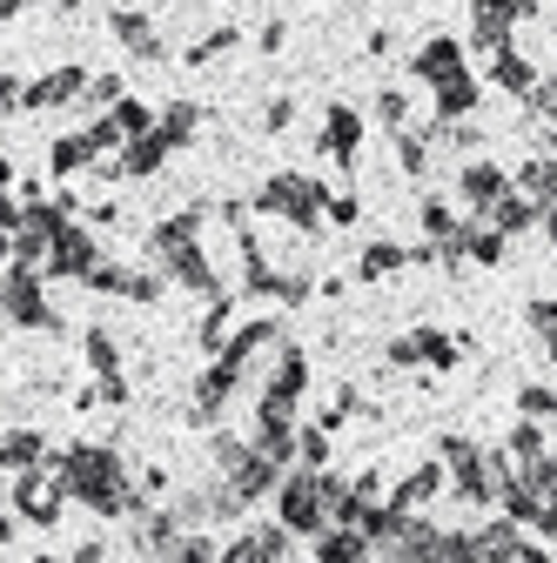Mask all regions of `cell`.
<instances>
[{
    "label": "cell",
    "mask_w": 557,
    "mask_h": 563,
    "mask_svg": "<svg viewBox=\"0 0 557 563\" xmlns=\"http://www.w3.org/2000/svg\"><path fill=\"white\" fill-rule=\"evenodd\" d=\"M0 108H14V88H8V81H0Z\"/></svg>",
    "instance_id": "cell-7"
},
{
    "label": "cell",
    "mask_w": 557,
    "mask_h": 563,
    "mask_svg": "<svg viewBox=\"0 0 557 563\" xmlns=\"http://www.w3.org/2000/svg\"><path fill=\"white\" fill-rule=\"evenodd\" d=\"M8 309H14L21 322H47V309H41V296H34V282H14V289H8Z\"/></svg>",
    "instance_id": "cell-5"
},
{
    "label": "cell",
    "mask_w": 557,
    "mask_h": 563,
    "mask_svg": "<svg viewBox=\"0 0 557 563\" xmlns=\"http://www.w3.org/2000/svg\"><path fill=\"white\" fill-rule=\"evenodd\" d=\"M114 34H121V41H128V47H134V54H162V47H155V34H149V21H142V14H114Z\"/></svg>",
    "instance_id": "cell-4"
},
{
    "label": "cell",
    "mask_w": 557,
    "mask_h": 563,
    "mask_svg": "<svg viewBox=\"0 0 557 563\" xmlns=\"http://www.w3.org/2000/svg\"><path fill=\"white\" fill-rule=\"evenodd\" d=\"M309 201H316L309 181H269V208H283V216H296V222H309Z\"/></svg>",
    "instance_id": "cell-1"
},
{
    "label": "cell",
    "mask_w": 557,
    "mask_h": 563,
    "mask_svg": "<svg viewBox=\"0 0 557 563\" xmlns=\"http://www.w3.org/2000/svg\"><path fill=\"white\" fill-rule=\"evenodd\" d=\"M41 456V437H8V443H0V463H8V470H28Z\"/></svg>",
    "instance_id": "cell-6"
},
{
    "label": "cell",
    "mask_w": 557,
    "mask_h": 563,
    "mask_svg": "<svg viewBox=\"0 0 557 563\" xmlns=\"http://www.w3.org/2000/svg\"><path fill=\"white\" fill-rule=\"evenodd\" d=\"M75 88H81V75H47L41 88H28V108H54V101H67Z\"/></svg>",
    "instance_id": "cell-3"
},
{
    "label": "cell",
    "mask_w": 557,
    "mask_h": 563,
    "mask_svg": "<svg viewBox=\"0 0 557 563\" xmlns=\"http://www.w3.org/2000/svg\"><path fill=\"white\" fill-rule=\"evenodd\" d=\"M283 517H290L296 530H316V489H309V483H290V489H283Z\"/></svg>",
    "instance_id": "cell-2"
}]
</instances>
